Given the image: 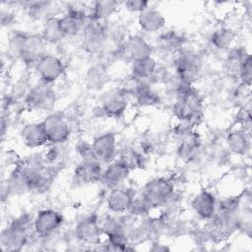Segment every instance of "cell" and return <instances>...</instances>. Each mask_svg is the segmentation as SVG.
<instances>
[{
    "instance_id": "cell-20",
    "label": "cell",
    "mask_w": 252,
    "mask_h": 252,
    "mask_svg": "<svg viewBox=\"0 0 252 252\" xmlns=\"http://www.w3.org/2000/svg\"><path fill=\"white\" fill-rule=\"evenodd\" d=\"M139 27L147 32H156L160 31L165 25V18L156 8L148 7L138 14Z\"/></svg>"
},
{
    "instance_id": "cell-21",
    "label": "cell",
    "mask_w": 252,
    "mask_h": 252,
    "mask_svg": "<svg viewBox=\"0 0 252 252\" xmlns=\"http://www.w3.org/2000/svg\"><path fill=\"white\" fill-rule=\"evenodd\" d=\"M123 53L132 59V61L151 56L150 44L141 36L134 35L126 39L123 46Z\"/></svg>"
},
{
    "instance_id": "cell-8",
    "label": "cell",
    "mask_w": 252,
    "mask_h": 252,
    "mask_svg": "<svg viewBox=\"0 0 252 252\" xmlns=\"http://www.w3.org/2000/svg\"><path fill=\"white\" fill-rule=\"evenodd\" d=\"M40 82L52 85L60 80L65 72V67L60 58L52 54H45L33 66Z\"/></svg>"
},
{
    "instance_id": "cell-10",
    "label": "cell",
    "mask_w": 252,
    "mask_h": 252,
    "mask_svg": "<svg viewBox=\"0 0 252 252\" xmlns=\"http://www.w3.org/2000/svg\"><path fill=\"white\" fill-rule=\"evenodd\" d=\"M46 42L39 34H28L25 33L20 60L27 65H35L37 61L44 56Z\"/></svg>"
},
{
    "instance_id": "cell-34",
    "label": "cell",
    "mask_w": 252,
    "mask_h": 252,
    "mask_svg": "<svg viewBox=\"0 0 252 252\" xmlns=\"http://www.w3.org/2000/svg\"><path fill=\"white\" fill-rule=\"evenodd\" d=\"M237 119L239 121V124L242 125L243 129H245V126H250L251 123V114H250V110L249 108L243 107L242 109H240V111L237 114Z\"/></svg>"
},
{
    "instance_id": "cell-31",
    "label": "cell",
    "mask_w": 252,
    "mask_h": 252,
    "mask_svg": "<svg viewBox=\"0 0 252 252\" xmlns=\"http://www.w3.org/2000/svg\"><path fill=\"white\" fill-rule=\"evenodd\" d=\"M103 80H104V75L101 69L97 67H94L89 70L87 81L90 88H93V89L99 88V86L103 85Z\"/></svg>"
},
{
    "instance_id": "cell-19",
    "label": "cell",
    "mask_w": 252,
    "mask_h": 252,
    "mask_svg": "<svg viewBox=\"0 0 252 252\" xmlns=\"http://www.w3.org/2000/svg\"><path fill=\"white\" fill-rule=\"evenodd\" d=\"M218 203L213 193L203 190L192 200V209L201 219L211 220L217 212Z\"/></svg>"
},
{
    "instance_id": "cell-17",
    "label": "cell",
    "mask_w": 252,
    "mask_h": 252,
    "mask_svg": "<svg viewBox=\"0 0 252 252\" xmlns=\"http://www.w3.org/2000/svg\"><path fill=\"white\" fill-rule=\"evenodd\" d=\"M135 197L129 189L122 187L114 188L109 191L106 198V206L113 214H123L128 212Z\"/></svg>"
},
{
    "instance_id": "cell-22",
    "label": "cell",
    "mask_w": 252,
    "mask_h": 252,
    "mask_svg": "<svg viewBox=\"0 0 252 252\" xmlns=\"http://www.w3.org/2000/svg\"><path fill=\"white\" fill-rule=\"evenodd\" d=\"M226 143L229 150L237 155H245L250 149V137L243 128L231 131L226 138Z\"/></svg>"
},
{
    "instance_id": "cell-28",
    "label": "cell",
    "mask_w": 252,
    "mask_h": 252,
    "mask_svg": "<svg viewBox=\"0 0 252 252\" xmlns=\"http://www.w3.org/2000/svg\"><path fill=\"white\" fill-rule=\"evenodd\" d=\"M100 228L102 234H105L106 236L114 234H126V222L120 217H106L101 222Z\"/></svg>"
},
{
    "instance_id": "cell-27",
    "label": "cell",
    "mask_w": 252,
    "mask_h": 252,
    "mask_svg": "<svg viewBox=\"0 0 252 252\" xmlns=\"http://www.w3.org/2000/svg\"><path fill=\"white\" fill-rule=\"evenodd\" d=\"M235 32L229 28H220L212 35V44L218 49H228L235 39Z\"/></svg>"
},
{
    "instance_id": "cell-3",
    "label": "cell",
    "mask_w": 252,
    "mask_h": 252,
    "mask_svg": "<svg viewBox=\"0 0 252 252\" xmlns=\"http://www.w3.org/2000/svg\"><path fill=\"white\" fill-rule=\"evenodd\" d=\"M174 187L170 180L164 177H157L148 181L141 197L151 209L164 207L173 200Z\"/></svg>"
},
{
    "instance_id": "cell-15",
    "label": "cell",
    "mask_w": 252,
    "mask_h": 252,
    "mask_svg": "<svg viewBox=\"0 0 252 252\" xmlns=\"http://www.w3.org/2000/svg\"><path fill=\"white\" fill-rule=\"evenodd\" d=\"M103 168L96 159H82L75 167L74 177L82 184H92L100 180Z\"/></svg>"
},
{
    "instance_id": "cell-1",
    "label": "cell",
    "mask_w": 252,
    "mask_h": 252,
    "mask_svg": "<svg viewBox=\"0 0 252 252\" xmlns=\"http://www.w3.org/2000/svg\"><path fill=\"white\" fill-rule=\"evenodd\" d=\"M175 92V102H174V113L176 117L182 122L193 126L197 123L203 112L202 99L199 94L193 89L192 85H187L180 82Z\"/></svg>"
},
{
    "instance_id": "cell-13",
    "label": "cell",
    "mask_w": 252,
    "mask_h": 252,
    "mask_svg": "<svg viewBox=\"0 0 252 252\" xmlns=\"http://www.w3.org/2000/svg\"><path fill=\"white\" fill-rule=\"evenodd\" d=\"M130 168L120 159L113 160L103 169L100 183L107 189L121 187L130 173Z\"/></svg>"
},
{
    "instance_id": "cell-33",
    "label": "cell",
    "mask_w": 252,
    "mask_h": 252,
    "mask_svg": "<svg viewBox=\"0 0 252 252\" xmlns=\"http://www.w3.org/2000/svg\"><path fill=\"white\" fill-rule=\"evenodd\" d=\"M124 6L128 11L140 14L149 7V2L142 0H129L124 2Z\"/></svg>"
},
{
    "instance_id": "cell-11",
    "label": "cell",
    "mask_w": 252,
    "mask_h": 252,
    "mask_svg": "<svg viewBox=\"0 0 252 252\" xmlns=\"http://www.w3.org/2000/svg\"><path fill=\"white\" fill-rule=\"evenodd\" d=\"M105 23L106 22L103 21L89 20L86 28L82 32L83 42L89 50H97L107 39L108 29Z\"/></svg>"
},
{
    "instance_id": "cell-14",
    "label": "cell",
    "mask_w": 252,
    "mask_h": 252,
    "mask_svg": "<svg viewBox=\"0 0 252 252\" xmlns=\"http://www.w3.org/2000/svg\"><path fill=\"white\" fill-rule=\"evenodd\" d=\"M6 188L9 194L18 196L32 192V175L20 162L10 172Z\"/></svg>"
},
{
    "instance_id": "cell-16",
    "label": "cell",
    "mask_w": 252,
    "mask_h": 252,
    "mask_svg": "<svg viewBox=\"0 0 252 252\" xmlns=\"http://www.w3.org/2000/svg\"><path fill=\"white\" fill-rule=\"evenodd\" d=\"M24 145L30 149H38L48 145L41 122H29L21 130Z\"/></svg>"
},
{
    "instance_id": "cell-24",
    "label": "cell",
    "mask_w": 252,
    "mask_h": 252,
    "mask_svg": "<svg viewBox=\"0 0 252 252\" xmlns=\"http://www.w3.org/2000/svg\"><path fill=\"white\" fill-rule=\"evenodd\" d=\"M119 3L110 0L95 1L92 3L90 20H97L106 22L108 18L116 13L118 10Z\"/></svg>"
},
{
    "instance_id": "cell-25",
    "label": "cell",
    "mask_w": 252,
    "mask_h": 252,
    "mask_svg": "<svg viewBox=\"0 0 252 252\" xmlns=\"http://www.w3.org/2000/svg\"><path fill=\"white\" fill-rule=\"evenodd\" d=\"M40 35L46 43L51 44H56L65 37V34L60 29L58 17H50L43 22Z\"/></svg>"
},
{
    "instance_id": "cell-29",
    "label": "cell",
    "mask_w": 252,
    "mask_h": 252,
    "mask_svg": "<svg viewBox=\"0 0 252 252\" xmlns=\"http://www.w3.org/2000/svg\"><path fill=\"white\" fill-rule=\"evenodd\" d=\"M159 42L161 47L167 50H174L179 48L182 45L183 39L180 34H178L174 31H167L163 32L159 37Z\"/></svg>"
},
{
    "instance_id": "cell-12",
    "label": "cell",
    "mask_w": 252,
    "mask_h": 252,
    "mask_svg": "<svg viewBox=\"0 0 252 252\" xmlns=\"http://www.w3.org/2000/svg\"><path fill=\"white\" fill-rule=\"evenodd\" d=\"M92 150L94 157L101 163L111 162L116 154V138L112 133H104L94 139Z\"/></svg>"
},
{
    "instance_id": "cell-9",
    "label": "cell",
    "mask_w": 252,
    "mask_h": 252,
    "mask_svg": "<svg viewBox=\"0 0 252 252\" xmlns=\"http://www.w3.org/2000/svg\"><path fill=\"white\" fill-rule=\"evenodd\" d=\"M129 94L124 89H115L105 93L101 96L100 110L108 117L121 116L128 106Z\"/></svg>"
},
{
    "instance_id": "cell-30",
    "label": "cell",
    "mask_w": 252,
    "mask_h": 252,
    "mask_svg": "<svg viewBox=\"0 0 252 252\" xmlns=\"http://www.w3.org/2000/svg\"><path fill=\"white\" fill-rule=\"evenodd\" d=\"M237 75L239 76L243 85L250 87L252 79V59L250 54H248L240 64Z\"/></svg>"
},
{
    "instance_id": "cell-26",
    "label": "cell",
    "mask_w": 252,
    "mask_h": 252,
    "mask_svg": "<svg viewBox=\"0 0 252 252\" xmlns=\"http://www.w3.org/2000/svg\"><path fill=\"white\" fill-rule=\"evenodd\" d=\"M28 15L34 20H46L55 15L52 13V3L46 1H33L25 3Z\"/></svg>"
},
{
    "instance_id": "cell-5",
    "label": "cell",
    "mask_w": 252,
    "mask_h": 252,
    "mask_svg": "<svg viewBox=\"0 0 252 252\" xmlns=\"http://www.w3.org/2000/svg\"><path fill=\"white\" fill-rule=\"evenodd\" d=\"M63 223L62 215L52 209H44L39 211L33 219V233L44 241L59 230Z\"/></svg>"
},
{
    "instance_id": "cell-7",
    "label": "cell",
    "mask_w": 252,
    "mask_h": 252,
    "mask_svg": "<svg viewBox=\"0 0 252 252\" xmlns=\"http://www.w3.org/2000/svg\"><path fill=\"white\" fill-rule=\"evenodd\" d=\"M174 69L175 75L180 82L192 85L198 78L201 61L197 55L191 52H182L174 60Z\"/></svg>"
},
{
    "instance_id": "cell-2",
    "label": "cell",
    "mask_w": 252,
    "mask_h": 252,
    "mask_svg": "<svg viewBox=\"0 0 252 252\" xmlns=\"http://www.w3.org/2000/svg\"><path fill=\"white\" fill-rule=\"evenodd\" d=\"M33 219L28 214H22L13 220L1 231L0 243L5 251H18L28 244L30 230L33 228Z\"/></svg>"
},
{
    "instance_id": "cell-4",
    "label": "cell",
    "mask_w": 252,
    "mask_h": 252,
    "mask_svg": "<svg viewBox=\"0 0 252 252\" xmlns=\"http://www.w3.org/2000/svg\"><path fill=\"white\" fill-rule=\"evenodd\" d=\"M25 106L31 111H48L55 102L51 85L40 82L31 87L24 97Z\"/></svg>"
},
{
    "instance_id": "cell-18",
    "label": "cell",
    "mask_w": 252,
    "mask_h": 252,
    "mask_svg": "<svg viewBox=\"0 0 252 252\" xmlns=\"http://www.w3.org/2000/svg\"><path fill=\"white\" fill-rule=\"evenodd\" d=\"M102 234L100 225L94 218H86L78 221L75 227L76 237L86 244H96Z\"/></svg>"
},
{
    "instance_id": "cell-23",
    "label": "cell",
    "mask_w": 252,
    "mask_h": 252,
    "mask_svg": "<svg viewBox=\"0 0 252 252\" xmlns=\"http://www.w3.org/2000/svg\"><path fill=\"white\" fill-rule=\"evenodd\" d=\"M157 71V62L152 56L144 57L132 61V77L139 80L147 81L154 76Z\"/></svg>"
},
{
    "instance_id": "cell-32",
    "label": "cell",
    "mask_w": 252,
    "mask_h": 252,
    "mask_svg": "<svg viewBox=\"0 0 252 252\" xmlns=\"http://www.w3.org/2000/svg\"><path fill=\"white\" fill-rule=\"evenodd\" d=\"M150 210L151 208L148 206V204L143 200L142 197H140L139 199H134L128 212L137 217H144L148 215V212Z\"/></svg>"
},
{
    "instance_id": "cell-6",
    "label": "cell",
    "mask_w": 252,
    "mask_h": 252,
    "mask_svg": "<svg viewBox=\"0 0 252 252\" xmlns=\"http://www.w3.org/2000/svg\"><path fill=\"white\" fill-rule=\"evenodd\" d=\"M48 144H65L71 135V126L60 113H50L42 121Z\"/></svg>"
}]
</instances>
